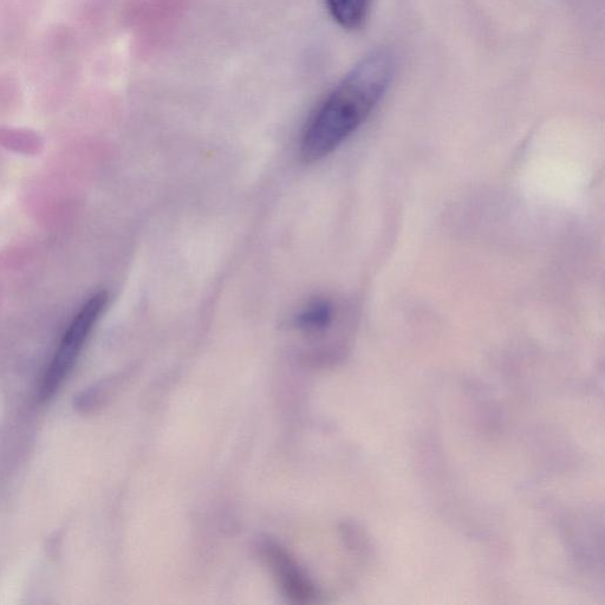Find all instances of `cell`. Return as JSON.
<instances>
[{
    "instance_id": "obj_1",
    "label": "cell",
    "mask_w": 605,
    "mask_h": 605,
    "mask_svg": "<svg viewBox=\"0 0 605 605\" xmlns=\"http://www.w3.org/2000/svg\"><path fill=\"white\" fill-rule=\"evenodd\" d=\"M394 57L387 49L370 52L343 78L317 109L301 143V156L311 164L325 158L350 138L383 99L394 76Z\"/></svg>"
},
{
    "instance_id": "obj_4",
    "label": "cell",
    "mask_w": 605,
    "mask_h": 605,
    "mask_svg": "<svg viewBox=\"0 0 605 605\" xmlns=\"http://www.w3.org/2000/svg\"><path fill=\"white\" fill-rule=\"evenodd\" d=\"M337 316L336 305L327 298L311 301L296 317L299 329L309 334H322L333 327Z\"/></svg>"
},
{
    "instance_id": "obj_5",
    "label": "cell",
    "mask_w": 605,
    "mask_h": 605,
    "mask_svg": "<svg viewBox=\"0 0 605 605\" xmlns=\"http://www.w3.org/2000/svg\"><path fill=\"white\" fill-rule=\"evenodd\" d=\"M44 146L42 136L31 129L0 127V147L24 155H37Z\"/></svg>"
},
{
    "instance_id": "obj_6",
    "label": "cell",
    "mask_w": 605,
    "mask_h": 605,
    "mask_svg": "<svg viewBox=\"0 0 605 605\" xmlns=\"http://www.w3.org/2000/svg\"><path fill=\"white\" fill-rule=\"evenodd\" d=\"M331 16L347 30L361 28L366 22L369 0H327Z\"/></svg>"
},
{
    "instance_id": "obj_2",
    "label": "cell",
    "mask_w": 605,
    "mask_h": 605,
    "mask_svg": "<svg viewBox=\"0 0 605 605\" xmlns=\"http://www.w3.org/2000/svg\"><path fill=\"white\" fill-rule=\"evenodd\" d=\"M107 302L106 292H99V294L91 297L78 311L73 322L65 331L60 344H58L49 366L45 369L41 383H39V400L42 402L51 400L58 393V390L63 387L64 382L73 372L84 344H86L91 330L99 321Z\"/></svg>"
},
{
    "instance_id": "obj_3",
    "label": "cell",
    "mask_w": 605,
    "mask_h": 605,
    "mask_svg": "<svg viewBox=\"0 0 605 605\" xmlns=\"http://www.w3.org/2000/svg\"><path fill=\"white\" fill-rule=\"evenodd\" d=\"M265 550L266 559L275 570L276 576L289 596L295 597L298 601H309L310 597L315 596L314 589L283 550L270 544L266 546Z\"/></svg>"
}]
</instances>
